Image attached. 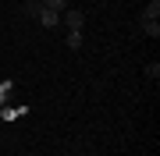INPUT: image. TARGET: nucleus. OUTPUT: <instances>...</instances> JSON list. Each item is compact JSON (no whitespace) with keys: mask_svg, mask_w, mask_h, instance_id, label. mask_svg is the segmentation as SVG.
Here are the masks:
<instances>
[{"mask_svg":"<svg viewBox=\"0 0 160 156\" xmlns=\"http://www.w3.org/2000/svg\"><path fill=\"white\" fill-rule=\"evenodd\" d=\"M61 21L68 25V32H82V25H86V14H82V11H75V7H68V11L61 14Z\"/></svg>","mask_w":160,"mask_h":156,"instance_id":"nucleus-1","label":"nucleus"},{"mask_svg":"<svg viewBox=\"0 0 160 156\" xmlns=\"http://www.w3.org/2000/svg\"><path fill=\"white\" fill-rule=\"evenodd\" d=\"M36 18H39L43 29H57V25H61V14H57V11H50V7H39V14H36Z\"/></svg>","mask_w":160,"mask_h":156,"instance_id":"nucleus-2","label":"nucleus"},{"mask_svg":"<svg viewBox=\"0 0 160 156\" xmlns=\"http://www.w3.org/2000/svg\"><path fill=\"white\" fill-rule=\"evenodd\" d=\"M157 18H160V0H149L142 7V21H157Z\"/></svg>","mask_w":160,"mask_h":156,"instance_id":"nucleus-3","label":"nucleus"},{"mask_svg":"<svg viewBox=\"0 0 160 156\" xmlns=\"http://www.w3.org/2000/svg\"><path fill=\"white\" fill-rule=\"evenodd\" d=\"M25 110L29 106H0V117H4V121H14V117H22Z\"/></svg>","mask_w":160,"mask_h":156,"instance_id":"nucleus-4","label":"nucleus"},{"mask_svg":"<svg viewBox=\"0 0 160 156\" xmlns=\"http://www.w3.org/2000/svg\"><path fill=\"white\" fill-rule=\"evenodd\" d=\"M43 7H50V11L64 14V11H68V0H43Z\"/></svg>","mask_w":160,"mask_h":156,"instance_id":"nucleus-5","label":"nucleus"},{"mask_svg":"<svg viewBox=\"0 0 160 156\" xmlns=\"http://www.w3.org/2000/svg\"><path fill=\"white\" fill-rule=\"evenodd\" d=\"M39 7H43V0H25V7H22V11L36 18V14H39Z\"/></svg>","mask_w":160,"mask_h":156,"instance_id":"nucleus-6","label":"nucleus"},{"mask_svg":"<svg viewBox=\"0 0 160 156\" xmlns=\"http://www.w3.org/2000/svg\"><path fill=\"white\" fill-rule=\"evenodd\" d=\"M142 32L149 35V39H157V35H160V25L157 21H142Z\"/></svg>","mask_w":160,"mask_h":156,"instance_id":"nucleus-7","label":"nucleus"},{"mask_svg":"<svg viewBox=\"0 0 160 156\" xmlns=\"http://www.w3.org/2000/svg\"><path fill=\"white\" fill-rule=\"evenodd\" d=\"M82 46V32H68V50H78Z\"/></svg>","mask_w":160,"mask_h":156,"instance_id":"nucleus-8","label":"nucleus"},{"mask_svg":"<svg viewBox=\"0 0 160 156\" xmlns=\"http://www.w3.org/2000/svg\"><path fill=\"white\" fill-rule=\"evenodd\" d=\"M11 89H14V82H11V78H4V82H0V106H4V96L11 92Z\"/></svg>","mask_w":160,"mask_h":156,"instance_id":"nucleus-9","label":"nucleus"},{"mask_svg":"<svg viewBox=\"0 0 160 156\" xmlns=\"http://www.w3.org/2000/svg\"><path fill=\"white\" fill-rule=\"evenodd\" d=\"M146 78H160V64H157V60L146 64Z\"/></svg>","mask_w":160,"mask_h":156,"instance_id":"nucleus-10","label":"nucleus"}]
</instances>
